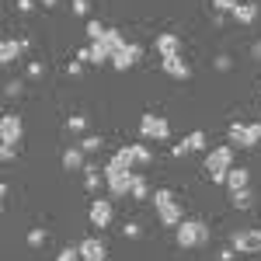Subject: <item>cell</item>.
Listing matches in <instances>:
<instances>
[{"label":"cell","instance_id":"obj_16","mask_svg":"<svg viewBox=\"0 0 261 261\" xmlns=\"http://www.w3.org/2000/svg\"><path fill=\"white\" fill-rule=\"evenodd\" d=\"M81 258L84 261H105L108 258L105 241H101V237H87V241H81Z\"/></svg>","mask_w":261,"mask_h":261},{"label":"cell","instance_id":"obj_7","mask_svg":"<svg viewBox=\"0 0 261 261\" xmlns=\"http://www.w3.org/2000/svg\"><path fill=\"white\" fill-rule=\"evenodd\" d=\"M230 247H233L237 254H258L261 251V230H254V226L233 230V233H230Z\"/></svg>","mask_w":261,"mask_h":261},{"label":"cell","instance_id":"obj_1","mask_svg":"<svg viewBox=\"0 0 261 261\" xmlns=\"http://www.w3.org/2000/svg\"><path fill=\"white\" fill-rule=\"evenodd\" d=\"M105 188H108V199H122L133 192V164L125 161V153L115 150L108 161H105Z\"/></svg>","mask_w":261,"mask_h":261},{"label":"cell","instance_id":"obj_39","mask_svg":"<svg viewBox=\"0 0 261 261\" xmlns=\"http://www.w3.org/2000/svg\"><path fill=\"white\" fill-rule=\"evenodd\" d=\"M251 56H254V60H261V39L254 42V45H251Z\"/></svg>","mask_w":261,"mask_h":261},{"label":"cell","instance_id":"obj_22","mask_svg":"<svg viewBox=\"0 0 261 261\" xmlns=\"http://www.w3.org/2000/svg\"><path fill=\"white\" fill-rule=\"evenodd\" d=\"M258 143H261V122H247V125H244L241 146H258Z\"/></svg>","mask_w":261,"mask_h":261},{"label":"cell","instance_id":"obj_15","mask_svg":"<svg viewBox=\"0 0 261 261\" xmlns=\"http://www.w3.org/2000/svg\"><path fill=\"white\" fill-rule=\"evenodd\" d=\"M24 49H28V39H4V42H0V63L11 66Z\"/></svg>","mask_w":261,"mask_h":261},{"label":"cell","instance_id":"obj_27","mask_svg":"<svg viewBox=\"0 0 261 261\" xmlns=\"http://www.w3.org/2000/svg\"><path fill=\"white\" fill-rule=\"evenodd\" d=\"M81 150H84V153H98V150H101V136H84Z\"/></svg>","mask_w":261,"mask_h":261},{"label":"cell","instance_id":"obj_2","mask_svg":"<svg viewBox=\"0 0 261 261\" xmlns=\"http://www.w3.org/2000/svg\"><path fill=\"white\" fill-rule=\"evenodd\" d=\"M174 241L185 251H195V247H205L209 244V223L199 220V216H185V220L174 226Z\"/></svg>","mask_w":261,"mask_h":261},{"label":"cell","instance_id":"obj_13","mask_svg":"<svg viewBox=\"0 0 261 261\" xmlns=\"http://www.w3.org/2000/svg\"><path fill=\"white\" fill-rule=\"evenodd\" d=\"M223 185H226V192H237V188H251V171H247V167H241V164H233V167L226 171Z\"/></svg>","mask_w":261,"mask_h":261},{"label":"cell","instance_id":"obj_37","mask_svg":"<svg viewBox=\"0 0 261 261\" xmlns=\"http://www.w3.org/2000/svg\"><path fill=\"white\" fill-rule=\"evenodd\" d=\"M216 70H230V56H216Z\"/></svg>","mask_w":261,"mask_h":261},{"label":"cell","instance_id":"obj_32","mask_svg":"<svg viewBox=\"0 0 261 261\" xmlns=\"http://www.w3.org/2000/svg\"><path fill=\"white\" fill-rule=\"evenodd\" d=\"M18 11H21V14H28V11H35V0H18Z\"/></svg>","mask_w":261,"mask_h":261},{"label":"cell","instance_id":"obj_28","mask_svg":"<svg viewBox=\"0 0 261 261\" xmlns=\"http://www.w3.org/2000/svg\"><path fill=\"white\" fill-rule=\"evenodd\" d=\"M105 32H108V24H101V21H87V35H91V42L105 39Z\"/></svg>","mask_w":261,"mask_h":261},{"label":"cell","instance_id":"obj_33","mask_svg":"<svg viewBox=\"0 0 261 261\" xmlns=\"http://www.w3.org/2000/svg\"><path fill=\"white\" fill-rule=\"evenodd\" d=\"M81 66H84V60H73L70 66H66V73H70V77H77V73H81Z\"/></svg>","mask_w":261,"mask_h":261},{"label":"cell","instance_id":"obj_12","mask_svg":"<svg viewBox=\"0 0 261 261\" xmlns=\"http://www.w3.org/2000/svg\"><path fill=\"white\" fill-rule=\"evenodd\" d=\"M161 66H164V73H167V77H174V81H188V77H192V66H188V63H185V56H167V60H161Z\"/></svg>","mask_w":261,"mask_h":261},{"label":"cell","instance_id":"obj_11","mask_svg":"<svg viewBox=\"0 0 261 261\" xmlns=\"http://www.w3.org/2000/svg\"><path fill=\"white\" fill-rule=\"evenodd\" d=\"M192 150H205V133H202V129H195V133H188L185 140L174 143V146H171V157H188Z\"/></svg>","mask_w":261,"mask_h":261},{"label":"cell","instance_id":"obj_38","mask_svg":"<svg viewBox=\"0 0 261 261\" xmlns=\"http://www.w3.org/2000/svg\"><path fill=\"white\" fill-rule=\"evenodd\" d=\"M28 77H42V63H32L28 66Z\"/></svg>","mask_w":261,"mask_h":261},{"label":"cell","instance_id":"obj_8","mask_svg":"<svg viewBox=\"0 0 261 261\" xmlns=\"http://www.w3.org/2000/svg\"><path fill=\"white\" fill-rule=\"evenodd\" d=\"M140 60H143V45H136V42H125L119 53H112V66L122 70V73H125V70H133Z\"/></svg>","mask_w":261,"mask_h":261},{"label":"cell","instance_id":"obj_5","mask_svg":"<svg viewBox=\"0 0 261 261\" xmlns=\"http://www.w3.org/2000/svg\"><path fill=\"white\" fill-rule=\"evenodd\" d=\"M153 209H157V220L164 226H178L185 216H181V205H178V195L171 188H157L153 192Z\"/></svg>","mask_w":261,"mask_h":261},{"label":"cell","instance_id":"obj_20","mask_svg":"<svg viewBox=\"0 0 261 261\" xmlns=\"http://www.w3.org/2000/svg\"><path fill=\"white\" fill-rule=\"evenodd\" d=\"M84 185H87V192H98L101 185H105V171H98L94 164H87L84 167Z\"/></svg>","mask_w":261,"mask_h":261},{"label":"cell","instance_id":"obj_31","mask_svg":"<svg viewBox=\"0 0 261 261\" xmlns=\"http://www.w3.org/2000/svg\"><path fill=\"white\" fill-rule=\"evenodd\" d=\"M4 94H7V98H18L21 94V81H11L7 87H4Z\"/></svg>","mask_w":261,"mask_h":261},{"label":"cell","instance_id":"obj_26","mask_svg":"<svg viewBox=\"0 0 261 261\" xmlns=\"http://www.w3.org/2000/svg\"><path fill=\"white\" fill-rule=\"evenodd\" d=\"M66 129H70V133H87V115H81V112L70 115V119H66Z\"/></svg>","mask_w":261,"mask_h":261},{"label":"cell","instance_id":"obj_3","mask_svg":"<svg viewBox=\"0 0 261 261\" xmlns=\"http://www.w3.org/2000/svg\"><path fill=\"white\" fill-rule=\"evenodd\" d=\"M21 129H24V122L18 112H4V119H0V161H14V153L21 146Z\"/></svg>","mask_w":261,"mask_h":261},{"label":"cell","instance_id":"obj_34","mask_svg":"<svg viewBox=\"0 0 261 261\" xmlns=\"http://www.w3.org/2000/svg\"><path fill=\"white\" fill-rule=\"evenodd\" d=\"M73 14H81V18L87 14V0H73Z\"/></svg>","mask_w":261,"mask_h":261},{"label":"cell","instance_id":"obj_23","mask_svg":"<svg viewBox=\"0 0 261 261\" xmlns=\"http://www.w3.org/2000/svg\"><path fill=\"white\" fill-rule=\"evenodd\" d=\"M101 42H105V45H108L112 53H119L122 45H125V35H122L119 28H108V32H105V39H101Z\"/></svg>","mask_w":261,"mask_h":261},{"label":"cell","instance_id":"obj_41","mask_svg":"<svg viewBox=\"0 0 261 261\" xmlns=\"http://www.w3.org/2000/svg\"><path fill=\"white\" fill-rule=\"evenodd\" d=\"M258 98H261V91H258Z\"/></svg>","mask_w":261,"mask_h":261},{"label":"cell","instance_id":"obj_17","mask_svg":"<svg viewBox=\"0 0 261 261\" xmlns=\"http://www.w3.org/2000/svg\"><path fill=\"white\" fill-rule=\"evenodd\" d=\"M153 45H157V53H161V60H167V56H178V53H181V39L174 35V32H161Z\"/></svg>","mask_w":261,"mask_h":261},{"label":"cell","instance_id":"obj_4","mask_svg":"<svg viewBox=\"0 0 261 261\" xmlns=\"http://www.w3.org/2000/svg\"><path fill=\"white\" fill-rule=\"evenodd\" d=\"M205 174L216 181V185H223V178H226V171L233 167V146L230 143H223V146H213L209 153H205Z\"/></svg>","mask_w":261,"mask_h":261},{"label":"cell","instance_id":"obj_19","mask_svg":"<svg viewBox=\"0 0 261 261\" xmlns=\"http://www.w3.org/2000/svg\"><path fill=\"white\" fill-rule=\"evenodd\" d=\"M84 157H87V153H84L81 146H70V150H63V167H66V171H84V167H87Z\"/></svg>","mask_w":261,"mask_h":261},{"label":"cell","instance_id":"obj_35","mask_svg":"<svg viewBox=\"0 0 261 261\" xmlns=\"http://www.w3.org/2000/svg\"><path fill=\"white\" fill-rule=\"evenodd\" d=\"M125 237H140V223H125Z\"/></svg>","mask_w":261,"mask_h":261},{"label":"cell","instance_id":"obj_36","mask_svg":"<svg viewBox=\"0 0 261 261\" xmlns=\"http://www.w3.org/2000/svg\"><path fill=\"white\" fill-rule=\"evenodd\" d=\"M237 258V251H233V247H226V251H220V261H233Z\"/></svg>","mask_w":261,"mask_h":261},{"label":"cell","instance_id":"obj_30","mask_svg":"<svg viewBox=\"0 0 261 261\" xmlns=\"http://www.w3.org/2000/svg\"><path fill=\"white\" fill-rule=\"evenodd\" d=\"M28 244H32V247H42V244H45V230H42V226L28 230Z\"/></svg>","mask_w":261,"mask_h":261},{"label":"cell","instance_id":"obj_14","mask_svg":"<svg viewBox=\"0 0 261 261\" xmlns=\"http://www.w3.org/2000/svg\"><path fill=\"white\" fill-rule=\"evenodd\" d=\"M122 153H125V161H129V164H150V161H153V150L146 146V140L125 143V146H122Z\"/></svg>","mask_w":261,"mask_h":261},{"label":"cell","instance_id":"obj_24","mask_svg":"<svg viewBox=\"0 0 261 261\" xmlns=\"http://www.w3.org/2000/svg\"><path fill=\"white\" fill-rule=\"evenodd\" d=\"M133 199H146L150 195V185H146V178L143 174H133V192H129Z\"/></svg>","mask_w":261,"mask_h":261},{"label":"cell","instance_id":"obj_10","mask_svg":"<svg viewBox=\"0 0 261 261\" xmlns=\"http://www.w3.org/2000/svg\"><path fill=\"white\" fill-rule=\"evenodd\" d=\"M112 213H115L112 199H94V202H91V209H87V220H91V226L105 230V226H112Z\"/></svg>","mask_w":261,"mask_h":261},{"label":"cell","instance_id":"obj_29","mask_svg":"<svg viewBox=\"0 0 261 261\" xmlns=\"http://www.w3.org/2000/svg\"><path fill=\"white\" fill-rule=\"evenodd\" d=\"M237 4H241V0H213V11H216V14H230Z\"/></svg>","mask_w":261,"mask_h":261},{"label":"cell","instance_id":"obj_40","mask_svg":"<svg viewBox=\"0 0 261 261\" xmlns=\"http://www.w3.org/2000/svg\"><path fill=\"white\" fill-rule=\"evenodd\" d=\"M42 7H56V0H39Z\"/></svg>","mask_w":261,"mask_h":261},{"label":"cell","instance_id":"obj_9","mask_svg":"<svg viewBox=\"0 0 261 261\" xmlns=\"http://www.w3.org/2000/svg\"><path fill=\"white\" fill-rule=\"evenodd\" d=\"M77 60L91 63V66H105V63H112V49H108L101 39H94V42H87L81 53H77Z\"/></svg>","mask_w":261,"mask_h":261},{"label":"cell","instance_id":"obj_6","mask_svg":"<svg viewBox=\"0 0 261 261\" xmlns=\"http://www.w3.org/2000/svg\"><path fill=\"white\" fill-rule=\"evenodd\" d=\"M140 136L143 140H171V122L157 112H143L140 119Z\"/></svg>","mask_w":261,"mask_h":261},{"label":"cell","instance_id":"obj_25","mask_svg":"<svg viewBox=\"0 0 261 261\" xmlns=\"http://www.w3.org/2000/svg\"><path fill=\"white\" fill-rule=\"evenodd\" d=\"M56 261H84L81 258V244H66L60 254H56Z\"/></svg>","mask_w":261,"mask_h":261},{"label":"cell","instance_id":"obj_18","mask_svg":"<svg viewBox=\"0 0 261 261\" xmlns=\"http://www.w3.org/2000/svg\"><path fill=\"white\" fill-rule=\"evenodd\" d=\"M230 18L237 21V24H254V21H258V4H251V0H241V4L230 11Z\"/></svg>","mask_w":261,"mask_h":261},{"label":"cell","instance_id":"obj_21","mask_svg":"<svg viewBox=\"0 0 261 261\" xmlns=\"http://www.w3.org/2000/svg\"><path fill=\"white\" fill-rule=\"evenodd\" d=\"M230 202H233L237 209H251V205H254V188H237V192H230Z\"/></svg>","mask_w":261,"mask_h":261}]
</instances>
